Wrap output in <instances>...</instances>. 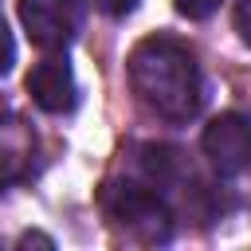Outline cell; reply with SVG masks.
I'll return each mask as SVG.
<instances>
[{"label":"cell","instance_id":"cell-7","mask_svg":"<svg viewBox=\"0 0 251 251\" xmlns=\"http://www.w3.org/2000/svg\"><path fill=\"white\" fill-rule=\"evenodd\" d=\"M173 4H176V12L188 16V20H208L224 0H173Z\"/></svg>","mask_w":251,"mask_h":251},{"label":"cell","instance_id":"cell-6","mask_svg":"<svg viewBox=\"0 0 251 251\" xmlns=\"http://www.w3.org/2000/svg\"><path fill=\"white\" fill-rule=\"evenodd\" d=\"M31 153V133L24 129V122H0V184L12 180Z\"/></svg>","mask_w":251,"mask_h":251},{"label":"cell","instance_id":"cell-8","mask_svg":"<svg viewBox=\"0 0 251 251\" xmlns=\"http://www.w3.org/2000/svg\"><path fill=\"white\" fill-rule=\"evenodd\" d=\"M231 24H235V35L251 47V0H235V8H231Z\"/></svg>","mask_w":251,"mask_h":251},{"label":"cell","instance_id":"cell-3","mask_svg":"<svg viewBox=\"0 0 251 251\" xmlns=\"http://www.w3.org/2000/svg\"><path fill=\"white\" fill-rule=\"evenodd\" d=\"M200 149L204 157L212 161V169L220 176H235L251 165V114H239V110H227L220 118H212L204 126V137H200Z\"/></svg>","mask_w":251,"mask_h":251},{"label":"cell","instance_id":"cell-4","mask_svg":"<svg viewBox=\"0 0 251 251\" xmlns=\"http://www.w3.org/2000/svg\"><path fill=\"white\" fill-rule=\"evenodd\" d=\"M106 208H110L114 220H122L129 231H141L145 239H165L169 235V212L149 188H137V184L110 188Z\"/></svg>","mask_w":251,"mask_h":251},{"label":"cell","instance_id":"cell-5","mask_svg":"<svg viewBox=\"0 0 251 251\" xmlns=\"http://www.w3.org/2000/svg\"><path fill=\"white\" fill-rule=\"evenodd\" d=\"M27 94L39 110L47 114H67L78 106V82H75V71L67 63V55H47L43 63L31 67L27 75Z\"/></svg>","mask_w":251,"mask_h":251},{"label":"cell","instance_id":"cell-9","mask_svg":"<svg viewBox=\"0 0 251 251\" xmlns=\"http://www.w3.org/2000/svg\"><path fill=\"white\" fill-rule=\"evenodd\" d=\"M12 63H16V43H12V31H8V24L0 16V75H8Z\"/></svg>","mask_w":251,"mask_h":251},{"label":"cell","instance_id":"cell-10","mask_svg":"<svg viewBox=\"0 0 251 251\" xmlns=\"http://www.w3.org/2000/svg\"><path fill=\"white\" fill-rule=\"evenodd\" d=\"M137 4H141V0H94V8H98V12H106V16H114V20L129 16Z\"/></svg>","mask_w":251,"mask_h":251},{"label":"cell","instance_id":"cell-1","mask_svg":"<svg viewBox=\"0 0 251 251\" xmlns=\"http://www.w3.org/2000/svg\"><path fill=\"white\" fill-rule=\"evenodd\" d=\"M129 86L133 94L165 122H188L204 106V78L196 55L173 35H145L129 51Z\"/></svg>","mask_w":251,"mask_h":251},{"label":"cell","instance_id":"cell-11","mask_svg":"<svg viewBox=\"0 0 251 251\" xmlns=\"http://www.w3.org/2000/svg\"><path fill=\"white\" fill-rule=\"evenodd\" d=\"M31 243H43V247H55V243H51L47 235H24V239H20V247H31Z\"/></svg>","mask_w":251,"mask_h":251},{"label":"cell","instance_id":"cell-2","mask_svg":"<svg viewBox=\"0 0 251 251\" xmlns=\"http://www.w3.org/2000/svg\"><path fill=\"white\" fill-rule=\"evenodd\" d=\"M82 0H20V24L39 51H67L82 27Z\"/></svg>","mask_w":251,"mask_h":251}]
</instances>
